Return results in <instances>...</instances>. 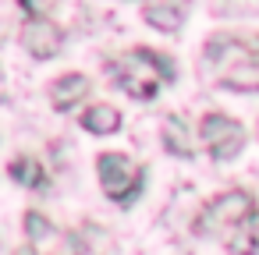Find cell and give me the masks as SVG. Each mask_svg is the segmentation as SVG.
Returning <instances> with one entry per match:
<instances>
[{
  "label": "cell",
  "mask_w": 259,
  "mask_h": 255,
  "mask_svg": "<svg viewBox=\"0 0 259 255\" xmlns=\"http://www.w3.org/2000/svg\"><path fill=\"white\" fill-rule=\"evenodd\" d=\"M107 75L117 82V89L132 99H153L163 85L174 82V61L160 50L149 46H135L128 54H121L117 61H107Z\"/></svg>",
  "instance_id": "obj_3"
},
{
  "label": "cell",
  "mask_w": 259,
  "mask_h": 255,
  "mask_svg": "<svg viewBox=\"0 0 259 255\" xmlns=\"http://www.w3.org/2000/svg\"><path fill=\"white\" fill-rule=\"evenodd\" d=\"M25 234H29V241H43V237L54 234V227H50V220L43 213H29L25 216Z\"/></svg>",
  "instance_id": "obj_12"
},
{
  "label": "cell",
  "mask_w": 259,
  "mask_h": 255,
  "mask_svg": "<svg viewBox=\"0 0 259 255\" xmlns=\"http://www.w3.org/2000/svg\"><path fill=\"white\" fill-rule=\"evenodd\" d=\"M209 75L234 92H259V36L217 32L202 46Z\"/></svg>",
  "instance_id": "obj_2"
},
{
  "label": "cell",
  "mask_w": 259,
  "mask_h": 255,
  "mask_svg": "<svg viewBox=\"0 0 259 255\" xmlns=\"http://www.w3.org/2000/svg\"><path fill=\"white\" fill-rule=\"evenodd\" d=\"M61 0H18V8L25 11V18H50L57 11Z\"/></svg>",
  "instance_id": "obj_13"
},
{
  "label": "cell",
  "mask_w": 259,
  "mask_h": 255,
  "mask_svg": "<svg viewBox=\"0 0 259 255\" xmlns=\"http://www.w3.org/2000/svg\"><path fill=\"white\" fill-rule=\"evenodd\" d=\"M96 174H100L103 191L114 202H121V206H128L132 198H139V191L146 188V170L132 156H124V152H103L96 160Z\"/></svg>",
  "instance_id": "obj_4"
},
{
  "label": "cell",
  "mask_w": 259,
  "mask_h": 255,
  "mask_svg": "<svg viewBox=\"0 0 259 255\" xmlns=\"http://www.w3.org/2000/svg\"><path fill=\"white\" fill-rule=\"evenodd\" d=\"M89 89H93V85H89V78L71 71V75H64V78H57V82H54V89H50V103H54L61 114H68V110H75V107L89 96Z\"/></svg>",
  "instance_id": "obj_8"
},
{
  "label": "cell",
  "mask_w": 259,
  "mask_h": 255,
  "mask_svg": "<svg viewBox=\"0 0 259 255\" xmlns=\"http://www.w3.org/2000/svg\"><path fill=\"white\" fill-rule=\"evenodd\" d=\"M22 46L36 57V61H50L61 54L64 46V32L54 18H25L22 25Z\"/></svg>",
  "instance_id": "obj_6"
},
{
  "label": "cell",
  "mask_w": 259,
  "mask_h": 255,
  "mask_svg": "<svg viewBox=\"0 0 259 255\" xmlns=\"http://www.w3.org/2000/svg\"><path fill=\"white\" fill-rule=\"evenodd\" d=\"M199 138H202L206 152H209L217 163H227V160H234V156L241 152V145H245V128H241L234 117H227V114H206V117L199 121Z\"/></svg>",
  "instance_id": "obj_5"
},
{
  "label": "cell",
  "mask_w": 259,
  "mask_h": 255,
  "mask_svg": "<svg viewBox=\"0 0 259 255\" xmlns=\"http://www.w3.org/2000/svg\"><path fill=\"white\" fill-rule=\"evenodd\" d=\"M163 145H167V152H174V156H192V152H195V149H192V135H188L185 117L170 114V117L163 121Z\"/></svg>",
  "instance_id": "obj_11"
},
{
  "label": "cell",
  "mask_w": 259,
  "mask_h": 255,
  "mask_svg": "<svg viewBox=\"0 0 259 255\" xmlns=\"http://www.w3.org/2000/svg\"><path fill=\"white\" fill-rule=\"evenodd\" d=\"M82 128L93 131V135H114L121 128V114L107 103H96V107H85L82 114Z\"/></svg>",
  "instance_id": "obj_10"
},
{
  "label": "cell",
  "mask_w": 259,
  "mask_h": 255,
  "mask_svg": "<svg viewBox=\"0 0 259 255\" xmlns=\"http://www.w3.org/2000/svg\"><path fill=\"white\" fill-rule=\"evenodd\" d=\"M195 234L217 237L231 255H255L259 251V206H255V198L241 188L213 195L195 216Z\"/></svg>",
  "instance_id": "obj_1"
},
{
  "label": "cell",
  "mask_w": 259,
  "mask_h": 255,
  "mask_svg": "<svg viewBox=\"0 0 259 255\" xmlns=\"http://www.w3.org/2000/svg\"><path fill=\"white\" fill-rule=\"evenodd\" d=\"M15 255H36V244H32V241H29V244H25V248H18V251H15Z\"/></svg>",
  "instance_id": "obj_14"
},
{
  "label": "cell",
  "mask_w": 259,
  "mask_h": 255,
  "mask_svg": "<svg viewBox=\"0 0 259 255\" xmlns=\"http://www.w3.org/2000/svg\"><path fill=\"white\" fill-rule=\"evenodd\" d=\"M146 22L160 32H178L185 15H188V0H146V8H142Z\"/></svg>",
  "instance_id": "obj_7"
},
{
  "label": "cell",
  "mask_w": 259,
  "mask_h": 255,
  "mask_svg": "<svg viewBox=\"0 0 259 255\" xmlns=\"http://www.w3.org/2000/svg\"><path fill=\"white\" fill-rule=\"evenodd\" d=\"M8 170H11V177L22 184V188H32V191H39V188H47L50 184V174L43 170V163L36 160V156H15L11 163H8Z\"/></svg>",
  "instance_id": "obj_9"
}]
</instances>
